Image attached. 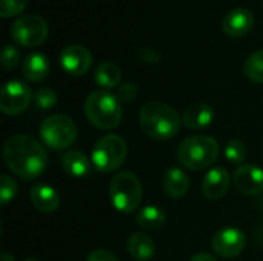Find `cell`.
<instances>
[{"label":"cell","mask_w":263,"mask_h":261,"mask_svg":"<svg viewBox=\"0 0 263 261\" xmlns=\"http://www.w3.org/2000/svg\"><path fill=\"white\" fill-rule=\"evenodd\" d=\"M86 261H119L117 257L111 252V251H106V249H94L89 255Z\"/></svg>","instance_id":"obj_31"},{"label":"cell","mask_w":263,"mask_h":261,"mask_svg":"<svg viewBox=\"0 0 263 261\" xmlns=\"http://www.w3.org/2000/svg\"><path fill=\"white\" fill-rule=\"evenodd\" d=\"M2 261H14V257L11 254H2Z\"/></svg>","instance_id":"obj_33"},{"label":"cell","mask_w":263,"mask_h":261,"mask_svg":"<svg viewBox=\"0 0 263 261\" xmlns=\"http://www.w3.org/2000/svg\"><path fill=\"white\" fill-rule=\"evenodd\" d=\"M248 155V149L247 145L239 140V138H233L225 145V158L233 163V165H240L247 160Z\"/></svg>","instance_id":"obj_24"},{"label":"cell","mask_w":263,"mask_h":261,"mask_svg":"<svg viewBox=\"0 0 263 261\" xmlns=\"http://www.w3.org/2000/svg\"><path fill=\"white\" fill-rule=\"evenodd\" d=\"M34 94L31 88L20 80H9L0 92V111L5 115H18L31 103Z\"/></svg>","instance_id":"obj_9"},{"label":"cell","mask_w":263,"mask_h":261,"mask_svg":"<svg viewBox=\"0 0 263 261\" xmlns=\"http://www.w3.org/2000/svg\"><path fill=\"white\" fill-rule=\"evenodd\" d=\"M94 80L99 86L105 89H112L120 86L122 82V71L112 62H102L94 69Z\"/></svg>","instance_id":"obj_21"},{"label":"cell","mask_w":263,"mask_h":261,"mask_svg":"<svg viewBox=\"0 0 263 261\" xmlns=\"http://www.w3.org/2000/svg\"><path fill=\"white\" fill-rule=\"evenodd\" d=\"M214 118L213 108L205 102L191 103L183 112V125L190 129H205L211 125Z\"/></svg>","instance_id":"obj_15"},{"label":"cell","mask_w":263,"mask_h":261,"mask_svg":"<svg viewBox=\"0 0 263 261\" xmlns=\"http://www.w3.org/2000/svg\"><path fill=\"white\" fill-rule=\"evenodd\" d=\"M31 202L37 211H40L43 214H49L59 208L60 197L52 186L39 183L31 188Z\"/></svg>","instance_id":"obj_16"},{"label":"cell","mask_w":263,"mask_h":261,"mask_svg":"<svg viewBox=\"0 0 263 261\" xmlns=\"http://www.w3.org/2000/svg\"><path fill=\"white\" fill-rule=\"evenodd\" d=\"M60 66L71 75H83L92 66V54L83 45H68L60 52Z\"/></svg>","instance_id":"obj_11"},{"label":"cell","mask_w":263,"mask_h":261,"mask_svg":"<svg viewBox=\"0 0 263 261\" xmlns=\"http://www.w3.org/2000/svg\"><path fill=\"white\" fill-rule=\"evenodd\" d=\"M243 74L254 83H263V49L254 51L245 60Z\"/></svg>","instance_id":"obj_23"},{"label":"cell","mask_w":263,"mask_h":261,"mask_svg":"<svg viewBox=\"0 0 263 261\" xmlns=\"http://www.w3.org/2000/svg\"><path fill=\"white\" fill-rule=\"evenodd\" d=\"M20 62V52L14 45H5L2 51V66L5 71L14 69Z\"/></svg>","instance_id":"obj_28"},{"label":"cell","mask_w":263,"mask_h":261,"mask_svg":"<svg viewBox=\"0 0 263 261\" xmlns=\"http://www.w3.org/2000/svg\"><path fill=\"white\" fill-rule=\"evenodd\" d=\"M254 26V14L243 6H237L231 9L223 22H222V29L228 37L239 38L247 35Z\"/></svg>","instance_id":"obj_13"},{"label":"cell","mask_w":263,"mask_h":261,"mask_svg":"<svg viewBox=\"0 0 263 261\" xmlns=\"http://www.w3.org/2000/svg\"><path fill=\"white\" fill-rule=\"evenodd\" d=\"M17 191H18L17 182L11 175L3 174L0 178V200H2V203L6 205V203L12 202L14 197L17 195Z\"/></svg>","instance_id":"obj_25"},{"label":"cell","mask_w":263,"mask_h":261,"mask_svg":"<svg viewBox=\"0 0 263 261\" xmlns=\"http://www.w3.org/2000/svg\"><path fill=\"white\" fill-rule=\"evenodd\" d=\"M85 115L88 122L102 131L114 129L120 125L123 111L116 94L109 91H94L85 100Z\"/></svg>","instance_id":"obj_3"},{"label":"cell","mask_w":263,"mask_h":261,"mask_svg":"<svg viewBox=\"0 0 263 261\" xmlns=\"http://www.w3.org/2000/svg\"><path fill=\"white\" fill-rule=\"evenodd\" d=\"M22 74L29 82H42L49 74V60L42 52H32L25 57L22 65Z\"/></svg>","instance_id":"obj_18"},{"label":"cell","mask_w":263,"mask_h":261,"mask_svg":"<svg viewBox=\"0 0 263 261\" xmlns=\"http://www.w3.org/2000/svg\"><path fill=\"white\" fill-rule=\"evenodd\" d=\"M34 103L40 109H51L57 103V95L51 88H40L34 92Z\"/></svg>","instance_id":"obj_26"},{"label":"cell","mask_w":263,"mask_h":261,"mask_svg":"<svg viewBox=\"0 0 263 261\" xmlns=\"http://www.w3.org/2000/svg\"><path fill=\"white\" fill-rule=\"evenodd\" d=\"M220 152L217 140L210 135H193L183 140L177 149L179 162L190 171H202L211 166Z\"/></svg>","instance_id":"obj_4"},{"label":"cell","mask_w":263,"mask_h":261,"mask_svg":"<svg viewBox=\"0 0 263 261\" xmlns=\"http://www.w3.org/2000/svg\"><path fill=\"white\" fill-rule=\"evenodd\" d=\"M162 185L168 197L179 200L186 195L190 189V178L180 168H170L163 174Z\"/></svg>","instance_id":"obj_17"},{"label":"cell","mask_w":263,"mask_h":261,"mask_svg":"<svg viewBox=\"0 0 263 261\" xmlns=\"http://www.w3.org/2000/svg\"><path fill=\"white\" fill-rule=\"evenodd\" d=\"M128 154L126 142L116 134L100 137L92 148V165L99 172H114L119 169Z\"/></svg>","instance_id":"obj_6"},{"label":"cell","mask_w":263,"mask_h":261,"mask_svg":"<svg viewBox=\"0 0 263 261\" xmlns=\"http://www.w3.org/2000/svg\"><path fill=\"white\" fill-rule=\"evenodd\" d=\"M230 183H231V177L225 168L217 166V168L210 169V172L205 175L203 185H202V191H203L205 198L213 200V202L220 200L228 192Z\"/></svg>","instance_id":"obj_14"},{"label":"cell","mask_w":263,"mask_h":261,"mask_svg":"<svg viewBox=\"0 0 263 261\" xmlns=\"http://www.w3.org/2000/svg\"><path fill=\"white\" fill-rule=\"evenodd\" d=\"M247 246V235L237 228H225L214 234L211 240L213 251L222 258H233L243 252Z\"/></svg>","instance_id":"obj_10"},{"label":"cell","mask_w":263,"mask_h":261,"mask_svg":"<svg viewBox=\"0 0 263 261\" xmlns=\"http://www.w3.org/2000/svg\"><path fill=\"white\" fill-rule=\"evenodd\" d=\"M28 5V0H0V15L3 18L18 15Z\"/></svg>","instance_id":"obj_27"},{"label":"cell","mask_w":263,"mask_h":261,"mask_svg":"<svg viewBox=\"0 0 263 261\" xmlns=\"http://www.w3.org/2000/svg\"><path fill=\"white\" fill-rule=\"evenodd\" d=\"M25 261H39V260H35V258H28V260H25Z\"/></svg>","instance_id":"obj_34"},{"label":"cell","mask_w":263,"mask_h":261,"mask_svg":"<svg viewBox=\"0 0 263 261\" xmlns=\"http://www.w3.org/2000/svg\"><path fill=\"white\" fill-rule=\"evenodd\" d=\"M190 261H219V260H216V258H214L213 255H210V254L202 252V254H196V255H193Z\"/></svg>","instance_id":"obj_32"},{"label":"cell","mask_w":263,"mask_h":261,"mask_svg":"<svg viewBox=\"0 0 263 261\" xmlns=\"http://www.w3.org/2000/svg\"><path fill=\"white\" fill-rule=\"evenodd\" d=\"M136 55H137L139 60H142L143 63H149V65L159 63V62L162 60V54H160L159 51H156V49H153V48H146V46L139 48V49L136 51Z\"/></svg>","instance_id":"obj_30"},{"label":"cell","mask_w":263,"mask_h":261,"mask_svg":"<svg viewBox=\"0 0 263 261\" xmlns=\"http://www.w3.org/2000/svg\"><path fill=\"white\" fill-rule=\"evenodd\" d=\"M165 222H166V215H165L163 209L157 208L154 205L145 206V208L139 209L136 214V223L145 231H157V229L163 228Z\"/></svg>","instance_id":"obj_22"},{"label":"cell","mask_w":263,"mask_h":261,"mask_svg":"<svg viewBox=\"0 0 263 261\" xmlns=\"http://www.w3.org/2000/svg\"><path fill=\"white\" fill-rule=\"evenodd\" d=\"M143 188L139 177L129 171H122L111 178L109 198L116 211L122 214L134 212L142 202Z\"/></svg>","instance_id":"obj_5"},{"label":"cell","mask_w":263,"mask_h":261,"mask_svg":"<svg viewBox=\"0 0 263 261\" xmlns=\"http://www.w3.org/2000/svg\"><path fill=\"white\" fill-rule=\"evenodd\" d=\"M3 160L8 169L22 180H34L46 169L48 154L34 137L17 134L5 142Z\"/></svg>","instance_id":"obj_1"},{"label":"cell","mask_w":263,"mask_h":261,"mask_svg":"<svg viewBox=\"0 0 263 261\" xmlns=\"http://www.w3.org/2000/svg\"><path fill=\"white\" fill-rule=\"evenodd\" d=\"M116 95L120 100V103H129L137 97V86L131 82H125L117 88Z\"/></svg>","instance_id":"obj_29"},{"label":"cell","mask_w":263,"mask_h":261,"mask_svg":"<svg viewBox=\"0 0 263 261\" xmlns=\"http://www.w3.org/2000/svg\"><path fill=\"white\" fill-rule=\"evenodd\" d=\"M139 120L143 132L149 138L160 142L173 138L182 126V118L177 111L157 100L148 102L140 108Z\"/></svg>","instance_id":"obj_2"},{"label":"cell","mask_w":263,"mask_h":261,"mask_svg":"<svg viewBox=\"0 0 263 261\" xmlns=\"http://www.w3.org/2000/svg\"><path fill=\"white\" fill-rule=\"evenodd\" d=\"M62 168L69 177L82 178L89 174L91 162L80 151H68L62 155Z\"/></svg>","instance_id":"obj_20"},{"label":"cell","mask_w":263,"mask_h":261,"mask_svg":"<svg viewBox=\"0 0 263 261\" xmlns=\"http://www.w3.org/2000/svg\"><path fill=\"white\" fill-rule=\"evenodd\" d=\"M128 252L134 260L149 261L156 254V245L149 235L136 232L128 238Z\"/></svg>","instance_id":"obj_19"},{"label":"cell","mask_w":263,"mask_h":261,"mask_svg":"<svg viewBox=\"0 0 263 261\" xmlns=\"http://www.w3.org/2000/svg\"><path fill=\"white\" fill-rule=\"evenodd\" d=\"M48 23L34 14H26L18 17L11 25V37L15 43L32 48L42 45L48 37Z\"/></svg>","instance_id":"obj_8"},{"label":"cell","mask_w":263,"mask_h":261,"mask_svg":"<svg viewBox=\"0 0 263 261\" xmlns=\"http://www.w3.org/2000/svg\"><path fill=\"white\" fill-rule=\"evenodd\" d=\"M39 134L48 148L62 151L68 149L76 142L77 126L71 117L65 114H54L43 120Z\"/></svg>","instance_id":"obj_7"},{"label":"cell","mask_w":263,"mask_h":261,"mask_svg":"<svg viewBox=\"0 0 263 261\" xmlns=\"http://www.w3.org/2000/svg\"><path fill=\"white\" fill-rule=\"evenodd\" d=\"M233 182L239 192L245 195H259L263 192V169L251 163L240 165L234 171Z\"/></svg>","instance_id":"obj_12"}]
</instances>
